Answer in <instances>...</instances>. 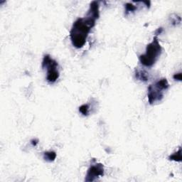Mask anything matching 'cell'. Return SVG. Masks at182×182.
Returning <instances> with one entry per match:
<instances>
[{
  "label": "cell",
  "instance_id": "obj_1",
  "mask_svg": "<svg viewBox=\"0 0 182 182\" xmlns=\"http://www.w3.org/2000/svg\"><path fill=\"white\" fill-rule=\"evenodd\" d=\"M96 20L86 14L84 18H78L73 23L70 31V38L74 47L80 48L84 46L88 34L95 26Z\"/></svg>",
  "mask_w": 182,
  "mask_h": 182
},
{
  "label": "cell",
  "instance_id": "obj_2",
  "mask_svg": "<svg viewBox=\"0 0 182 182\" xmlns=\"http://www.w3.org/2000/svg\"><path fill=\"white\" fill-rule=\"evenodd\" d=\"M162 52V46L159 42L158 38L155 36L152 42L147 46L145 53L139 56L140 63L145 67H152L155 64Z\"/></svg>",
  "mask_w": 182,
  "mask_h": 182
},
{
  "label": "cell",
  "instance_id": "obj_3",
  "mask_svg": "<svg viewBox=\"0 0 182 182\" xmlns=\"http://www.w3.org/2000/svg\"><path fill=\"white\" fill-rule=\"evenodd\" d=\"M169 88V84L166 78L157 81L154 84L150 85L148 87L147 98L150 105H155L161 102L164 98V92Z\"/></svg>",
  "mask_w": 182,
  "mask_h": 182
},
{
  "label": "cell",
  "instance_id": "obj_4",
  "mask_svg": "<svg viewBox=\"0 0 182 182\" xmlns=\"http://www.w3.org/2000/svg\"><path fill=\"white\" fill-rule=\"evenodd\" d=\"M42 68L47 70L46 80L49 83H54L59 78V71L58 70V63L49 55H45L42 61Z\"/></svg>",
  "mask_w": 182,
  "mask_h": 182
},
{
  "label": "cell",
  "instance_id": "obj_5",
  "mask_svg": "<svg viewBox=\"0 0 182 182\" xmlns=\"http://www.w3.org/2000/svg\"><path fill=\"white\" fill-rule=\"evenodd\" d=\"M104 176V166L100 163L92 164L90 168L88 169L85 181L87 182H92L99 178L100 176Z\"/></svg>",
  "mask_w": 182,
  "mask_h": 182
},
{
  "label": "cell",
  "instance_id": "obj_6",
  "mask_svg": "<svg viewBox=\"0 0 182 182\" xmlns=\"http://www.w3.org/2000/svg\"><path fill=\"white\" fill-rule=\"evenodd\" d=\"M135 77L137 80L142 82H147L149 80V75L146 71L143 69H139L137 68L135 70Z\"/></svg>",
  "mask_w": 182,
  "mask_h": 182
},
{
  "label": "cell",
  "instance_id": "obj_7",
  "mask_svg": "<svg viewBox=\"0 0 182 182\" xmlns=\"http://www.w3.org/2000/svg\"><path fill=\"white\" fill-rule=\"evenodd\" d=\"M56 158V153L53 151H48L44 152L43 154V159L46 162H52L55 161Z\"/></svg>",
  "mask_w": 182,
  "mask_h": 182
},
{
  "label": "cell",
  "instance_id": "obj_8",
  "mask_svg": "<svg viewBox=\"0 0 182 182\" xmlns=\"http://www.w3.org/2000/svg\"><path fill=\"white\" fill-rule=\"evenodd\" d=\"M169 159L171 161H174L177 162H181L182 160V157H181V147H179L178 151L174 152V154H172L171 155L169 156Z\"/></svg>",
  "mask_w": 182,
  "mask_h": 182
},
{
  "label": "cell",
  "instance_id": "obj_9",
  "mask_svg": "<svg viewBox=\"0 0 182 182\" xmlns=\"http://www.w3.org/2000/svg\"><path fill=\"white\" fill-rule=\"evenodd\" d=\"M125 14L127 15V14L131 13V12H134L137 9V7L134 5L132 3H127L125 5Z\"/></svg>",
  "mask_w": 182,
  "mask_h": 182
},
{
  "label": "cell",
  "instance_id": "obj_10",
  "mask_svg": "<svg viewBox=\"0 0 182 182\" xmlns=\"http://www.w3.org/2000/svg\"><path fill=\"white\" fill-rule=\"evenodd\" d=\"M174 17H173V16H172V15H171V17H170L171 24L173 26L179 25V24H181V18L180 16L177 15V14H174Z\"/></svg>",
  "mask_w": 182,
  "mask_h": 182
},
{
  "label": "cell",
  "instance_id": "obj_11",
  "mask_svg": "<svg viewBox=\"0 0 182 182\" xmlns=\"http://www.w3.org/2000/svg\"><path fill=\"white\" fill-rule=\"evenodd\" d=\"M79 111L83 115H84V116H87L88 113H89V105L87 104L82 105L79 107Z\"/></svg>",
  "mask_w": 182,
  "mask_h": 182
},
{
  "label": "cell",
  "instance_id": "obj_12",
  "mask_svg": "<svg viewBox=\"0 0 182 182\" xmlns=\"http://www.w3.org/2000/svg\"><path fill=\"white\" fill-rule=\"evenodd\" d=\"M181 78H182L181 73H176V74H174L173 75V78H174V79L176 80H178V81H181Z\"/></svg>",
  "mask_w": 182,
  "mask_h": 182
},
{
  "label": "cell",
  "instance_id": "obj_13",
  "mask_svg": "<svg viewBox=\"0 0 182 182\" xmlns=\"http://www.w3.org/2000/svg\"><path fill=\"white\" fill-rule=\"evenodd\" d=\"M162 31H163V29L162 28H159L158 29H157V30L155 31V35H156V36H157V35H159V34H160Z\"/></svg>",
  "mask_w": 182,
  "mask_h": 182
},
{
  "label": "cell",
  "instance_id": "obj_14",
  "mask_svg": "<svg viewBox=\"0 0 182 182\" xmlns=\"http://www.w3.org/2000/svg\"><path fill=\"white\" fill-rule=\"evenodd\" d=\"M38 140L37 139H32L31 141V144L33 145V146H36V144H38Z\"/></svg>",
  "mask_w": 182,
  "mask_h": 182
}]
</instances>
